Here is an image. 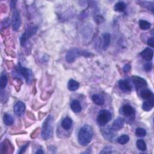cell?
I'll return each instance as SVG.
<instances>
[{"instance_id": "obj_1", "label": "cell", "mask_w": 154, "mask_h": 154, "mask_svg": "<svg viewBox=\"0 0 154 154\" xmlns=\"http://www.w3.org/2000/svg\"><path fill=\"white\" fill-rule=\"evenodd\" d=\"M93 135L92 128L89 125H84L79 130L78 135L79 143L83 146H85L90 143Z\"/></svg>"}, {"instance_id": "obj_2", "label": "cell", "mask_w": 154, "mask_h": 154, "mask_svg": "<svg viewBox=\"0 0 154 154\" xmlns=\"http://www.w3.org/2000/svg\"><path fill=\"white\" fill-rule=\"evenodd\" d=\"M54 128V117L52 115H49L43 123L42 128V137L44 140L50 138L53 134Z\"/></svg>"}, {"instance_id": "obj_3", "label": "cell", "mask_w": 154, "mask_h": 154, "mask_svg": "<svg viewBox=\"0 0 154 154\" xmlns=\"http://www.w3.org/2000/svg\"><path fill=\"white\" fill-rule=\"evenodd\" d=\"M83 55L85 57H89L90 55V52L87 51H83L77 48H73L70 49L66 53V61L69 63H73L75 60L79 57Z\"/></svg>"}, {"instance_id": "obj_4", "label": "cell", "mask_w": 154, "mask_h": 154, "mask_svg": "<svg viewBox=\"0 0 154 154\" xmlns=\"http://www.w3.org/2000/svg\"><path fill=\"white\" fill-rule=\"evenodd\" d=\"M112 119L111 113L107 109H102L99 111L97 117V123L100 126L107 124Z\"/></svg>"}, {"instance_id": "obj_5", "label": "cell", "mask_w": 154, "mask_h": 154, "mask_svg": "<svg viewBox=\"0 0 154 154\" xmlns=\"http://www.w3.org/2000/svg\"><path fill=\"white\" fill-rule=\"evenodd\" d=\"M19 72L25 78L26 82L28 84H31L33 79V74L32 71L25 67H23L21 64H19Z\"/></svg>"}, {"instance_id": "obj_6", "label": "cell", "mask_w": 154, "mask_h": 154, "mask_svg": "<svg viewBox=\"0 0 154 154\" xmlns=\"http://www.w3.org/2000/svg\"><path fill=\"white\" fill-rule=\"evenodd\" d=\"M37 31V26H29L20 37L21 45H23L29 38H30L31 36H32L36 33Z\"/></svg>"}, {"instance_id": "obj_7", "label": "cell", "mask_w": 154, "mask_h": 154, "mask_svg": "<svg viewBox=\"0 0 154 154\" xmlns=\"http://www.w3.org/2000/svg\"><path fill=\"white\" fill-rule=\"evenodd\" d=\"M12 28L14 31H17L21 25V17L19 12L17 10H14L12 20H11Z\"/></svg>"}, {"instance_id": "obj_8", "label": "cell", "mask_w": 154, "mask_h": 154, "mask_svg": "<svg viewBox=\"0 0 154 154\" xmlns=\"http://www.w3.org/2000/svg\"><path fill=\"white\" fill-rule=\"evenodd\" d=\"M132 81L137 89H139L147 85L146 81L143 78L138 76H132Z\"/></svg>"}, {"instance_id": "obj_9", "label": "cell", "mask_w": 154, "mask_h": 154, "mask_svg": "<svg viewBox=\"0 0 154 154\" xmlns=\"http://www.w3.org/2000/svg\"><path fill=\"white\" fill-rule=\"evenodd\" d=\"M25 109V105L23 102L21 101L17 102L13 108L14 113L15 114L16 116L18 117L20 116L24 112Z\"/></svg>"}, {"instance_id": "obj_10", "label": "cell", "mask_w": 154, "mask_h": 154, "mask_svg": "<svg viewBox=\"0 0 154 154\" xmlns=\"http://www.w3.org/2000/svg\"><path fill=\"white\" fill-rule=\"evenodd\" d=\"M115 131H114L111 127H107L106 128H103L102 130V133L103 136L105 139L108 140H112L115 137Z\"/></svg>"}, {"instance_id": "obj_11", "label": "cell", "mask_w": 154, "mask_h": 154, "mask_svg": "<svg viewBox=\"0 0 154 154\" xmlns=\"http://www.w3.org/2000/svg\"><path fill=\"white\" fill-rule=\"evenodd\" d=\"M140 55L143 58H144L146 61H149L152 60L153 58V51L152 49L149 48H146L140 53Z\"/></svg>"}, {"instance_id": "obj_12", "label": "cell", "mask_w": 154, "mask_h": 154, "mask_svg": "<svg viewBox=\"0 0 154 154\" xmlns=\"http://www.w3.org/2000/svg\"><path fill=\"white\" fill-rule=\"evenodd\" d=\"M122 113L126 117H132L135 115V110L132 106L128 104L124 105L122 108Z\"/></svg>"}, {"instance_id": "obj_13", "label": "cell", "mask_w": 154, "mask_h": 154, "mask_svg": "<svg viewBox=\"0 0 154 154\" xmlns=\"http://www.w3.org/2000/svg\"><path fill=\"white\" fill-rule=\"evenodd\" d=\"M119 87L120 89L123 91V92H129L131 91L132 89V86L129 84V82L124 79H120L119 81Z\"/></svg>"}, {"instance_id": "obj_14", "label": "cell", "mask_w": 154, "mask_h": 154, "mask_svg": "<svg viewBox=\"0 0 154 154\" xmlns=\"http://www.w3.org/2000/svg\"><path fill=\"white\" fill-rule=\"evenodd\" d=\"M124 123H125V120L122 117H117L112 123V126H111V128L116 131H119L120 129H121L123 126H124Z\"/></svg>"}, {"instance_id": "obj_15", "label": "cell", "mask_w": 154, "mask_h": 154, "mask_svg": "<svg viewBox=\"0 0 154 154\" xmlns=\"http://www.w3.org/2000/svg\"><path fill=\"white\" fill-rule=\"evenodd\" d=\"M70 108L74 112L78 113L82 110V106L78 100L74 99L70 103Z\"/></svg>"}, {"instance_id": "obj_16", "label": "cell", "mask_w": 154, "mask_h": 154, "mask_svg": "<svg viewBox=\"0 0 154 154\" xmlns=\"http://www.w3.org/2000/svg\"><path fill=\"white\" fill-rule=\"evenodd\" d=\"M153 105H154L153 99V98L152 99H147V100L144 101L143 103L142 108L144 111H150L153 108Z\"/></svg>"}, {"instance_id": "obj_17", "label": "cell", "mask_w": 154, "mask_h": 154, "mask_svg": "<svg viewBox=\"0 0 154 154\" xmlns=\"http://www.w3.org/2000/svg\"><path fill=\"white\" fill-rule=\"evenodd\" d=\"M93 102L97 105H102L104 103L105 99L102 95L100 94H94L91 96Z\"/></svg>"}, {"instance_id": "obj_18", "label": "cell", "mask_w": 154, "mask_h": 154, "mask_svg": "<svg viewBox=\"0 0 154 154\" xmlns=\"http://www.w3.org/2000/svg\"><path fill=\"white\" fill-rule=\"evenodd\" d=\"M72 126V120L70 117H66L61 122V126L65 130H69Z\"/></svg>"}, {"instance_id": "obj_19", "label": "cell", "mask_w": 154, "mask_h": 154, "mask_svg": "<svg viewBox=\"0 0 154 154\" xmlns=\"http://www.w3.org/2000/svg\"><path fill=\"white\" fill-rule=\"evenodd\" d=\"M79 87V84L78 81L73 79H70L69 80L68 84H67V88L69 90L75 91L78 89Z\"/></svg>"}, {"instance_id": "obj_20", "label": "cell", "mask_w": 154, "mask_h": 154, "mask_svg": "<svg viewBox=\"0 0 154 154\" xmlns=\"http://www.w3.org/2000/svg\"><path fill=\"white\" fill-rule=\"evenodd\" d=\"M126 6H127V5L125 2L119 1L114 5V9L116 11L122 12L125 10V8H126Z\"/></svg>"}, {"instance_id": "obj_21", "label": "cell", "mask_w": 154, "mask_h": 154, "mask_svg": "<svg viewBox=\"0 0 154 154\" xmlns=\"http://www.w3.org/2000/svg\"><path fill=\"white\" fill-rule=\"evenodd\" d=\"M103 38V49H106L110 43V34L109 33H103L102 34Z\"/></svg>"}, {"instance_id": "obj_22", "label": "cell", "mask_w": 154, "mask_h": 154, "mask_svg": "<svg viewBox=\"0 0 154 154\" xmlns=\"http://www.w3.org/2000/svg\"><path fill=\"white\" fill-rule=\"evenodd\" d=\"M141 97L144 99H149L153 97V93L149 89H143L140 92Z\"/></svg>"}, {"instance_id": "obj_23", "label": "cell", "mask_w": 154, "mask_h": 154, "mask_svg": "<svg viewBox=\"0 0 154 154\" xmlns=\"http://www.w3.org/2000/svg\"><path fill=\"white\" fill-rule=\"evenodd\" d=\"M3 121L4 124L7 126H10L13 125L14 123V119L13 117L10 114L7 113L4 114V117H3Z\"/></svg>"}, {"instance_id": "obj_24", "label": "cell", "mask_w": 154, "mask_h": 154, "mask_svg": "<svg viewBox=\"0 0 154 154\" xmlns=\"http://www.w3.org/2000/svg\"><path fill=\"white\" fill-rule=\"evenodd\" d=\"M139 26L142 30H147L151 26V23L145 20H140L138 22Z\"/></svg>"}, {"instance_id": "obj_25", "label": "cell", "mask_w": 154, "mask_h": 154, "mask_svg": "<svg viewBox=\"0 0 154 154\" xmlns=\"http://www.w3.org/2000/svg\"><path fill=\"white\" fill-rule=\"evenodd\" d=\"M129 141V137L126 134L122 135L117 139V143L122 145L126 144Z\"/></svg>"}, {"instance_id": "obj_26", "label": "cell", "mask_w": 154, "mask_h": 154, "mask_svg": "<svg viewBox=\"0 0 154 154\" xmlns=\"http://www.w3.org/2000/svg\"><path fill=\"white\" fill-rule=\"evenodd\" d=\"M136 144H137V148L140 150H141V151H145V150H146L147 146H146L145 141L143 140H142V139L138 140L137 141Z\"/></svg>"}, {"instance_id": "obj_27", "label": "cell", "mask_w": 154, "mask_h": 154, "mask_svg": "<svg viewBox=\"0 0 154 154\" xmlns=\"http://www.w3.org/2000/svg\"><path fill=\"white\" fill-rule=\"evenodd\" d=\"M7 82H8V79H7V75H5V73H2L0 78V87L1 89H3L6 87L7 84Z\"/></svg>"}, {"instance_id": "obj_28", "label": "cell", "mask_w": 154, "mask_h": 154, "mask_svg": "<svg viewBox=\"0 0 154 154\" xmlns=\"http://www.w3.org/2000/svg\"><path fill=\"white\" fill-rule=\"evenodd\" d=\"M146 131L142 128H137L135 130V135L138 137H143L146 135Z\"/></svg>"}, {"instance_id": "obj_29", "label": "cell", "mask_w": 154, "mask_h": 154, "mask_svg": "<svg viewBox=\"0 0 154 154\" xmlns=\"http://www.w3.org/2000/svg\"><path fill=\"white\" fill-rule=\"evenodd\" d=\"M152 63H149V62L146 63V64H144V69H145L146 71H149V70H150L151 69H152Z\"/></svg>"}, {"instance_id": "obj_30", "label": "cell", "mask_w": 154, "mask_h": 154, "mask_svg": "<svg viewBox=\"0 0 154 154\" xmlns=\"http://www.w3.org/2000/svg\"><path fill=\"white\" fill-rule=\"evenodd\" d=\"M123 71H124L125 72H126V73L128 72L131 70V66H130V64H125V65L123 66Z\"/></svg>"}, {"instance_id": "obj_31", "label": "cell", "mask_w": 154, "mask_h": 154, "mask_svg": "<svg viewBox=\"0 0 154 154\" xmlns=\"http://www.w3.org/2000/svg\"><path fill=\"white\" fill-rule=\"evenodd\" d=\"M147 44L148 45H149L151 47H153L154 46V41H153V37H151V38H149L148 40H147Z\"/></svg>"}, {"instance_id": "obj_32", "label": "cell", "mask_w": 154, "mask_h": 154, "mask_svg": "<svg viewBox=\"0 0 154 154\" xmlns=\"http://www.w3.org/2000/svg\"><path fill=\"white\" fill-rule=\"evenodd\" d=\"M28 146V144H26L23 146L20 149V150H19V151L18 152V153H24L25 151L26 150V149Z\"/></svg>"}, {"instance_id": "obj_33", "label": "cell", "mask_w": 154, "mask_h": 154, "mask_svg": "<svg viewBox=\"0 0 154 154\" xmlns=\"http://www.w3.org/2000/svg\"><path fill=\"white\" fill-rule=\"evenodd\" d=\"M35 153H43V151L42 150V149H38V150L35 152Z\"/></svg>"}]
</instances>
